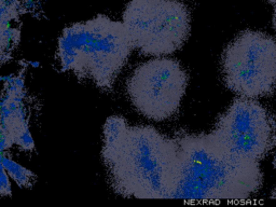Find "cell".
Instances as JSON below:
<instances>
[{
  "label": "cell",
  "instance_id": "1",
  "mask_svg": "<svg viewBox=\"0 0 276 207\" xmlns=\"http://www.w3.org/2000/svg\"><path fill=\"white\" fill-rule=\"evenodd\" d=\"M103 158L118 193L136 199H172L178 173L176 138L152 126H128L111 116L104 127Z\"/></svg>",
  "mask_w": 276,
  "mask_h": 207
},
{
  "label": "cell",
  "instance_id": "2",
  "mask_svg": "<svg viewBox=\"0 0 276 207\" xmlns=\"http://www.w3.org/2000/svg\"><path fill=\"white\" fill-rule=\"evenodd\" d=\"M178 144L177 181L172 199L242 201L262 185L259 163L239 160L208 134H181Z\"/></svg>",
  "mask_w": 276,
  "mask_h": 207
},
{
  "label": "cell",
  "instance_id": "3",
  "mask_svg": "<svg viewBox=\"0 0 276 207\" xmlns=\"http://www.w3.org/2000/svg\"><path fill=\"white\" fill-rule=\"evenodd\" d=\"M133 47L123 23L98 15L64 29L58 39L57 57L64 70L108 90Z\"/></svg>",
  "mask_w": 276,
  "mask_h": 207
},
{
  "label": "cell",
  "instance_id": "4",
  "mask_svg": "<svg viewBox=\"0 0 276 207\" xmlns=\"http://www.w3.org/2000/svg\"><path fill=\"white\" fill-rule=\"evenodd\" d=\"M122 23L133 47L151 56L178 51L191 29L190 12L179 0H131Z\"/></svg>",
  "mask_w": 276,
  "mask_h": 207
},
{
  "label": "cell",
  "instance_id": "5",
  "mask_svg": "<svg viewBox=\"0 0 276 207\" xmlns=\"http://www.w3.org/2000/svg\"><path fill=\"white\" fill-rule=\"evenodd\" d=\"M228 89L247 98L271 96L276 89V40L257 30H245L230 42L221 57Z\"/></svg>",
  "mask_w": 276,
  "mask_h": 207
},
{
  "label": "cell",
  "instance_id": "6",
  "mask_svg": "<svg viewBox=\"0 0 276 207\" xmlns=\"http://www.w3.org/2000/svg\"><path fill=\"white\" fill-rule=\"evenodd\" d=\"M224 151L239 160L259 163L273 147L274 122L254 98H235L209 133Z\"/></svg>",
  "mask_w": 276,
  "mask_h": 207
},
{
  "label": "cell",
  "instance_id": "7",
  "mask_svg": "<svg viewBox=\"0 0 276 207\" xmlns=\"http://www.w3.org/2000/svg\"><path fill=\"white\" fill-rule=\"evenodd\" d=\"M188 85V75L176 59L160 57L141 64L127 80L134 107L146 118L164 121L179 110Z\"/></svg>",
  "mask_w": 276,
  "mask_h": 207
},
{
  "label": "cell",
  "instance_id": "8",
  "mask_svg": "<svg viewBox=\"0 0 276 207\" xmlns=\"http://www.w3.org/2000/svg\"><path fill=\"white\" fill-rule=\"evenodd\" d=\"M2 163H3V166L6 168L8 175H10L15 180V182H17L21 185H26L30 184V181H32V173L29 170H25L21 165L16 164L15 162L10 160L9 158H6V156H2Z\"/></svg>",
  "mask_w": 276,
  "mask_h": 207
},
{
  "label": "cell",
  "instance_id": "9",
  "mask_svg": "<svg viewBox=\"0 0 276 207\" xmlns=\"http://www.w3.org/2000/svg\"><path fill=\"white\" fill-rule=\"evenodd\" d=\"M11 193V185L8 173L2 163V155L0 153V195H9Z\"/></svg>",
  "mask_w": 276,
  "mask_h": 207
},
{
  "label": "cell",
  "instance_id": "10",
  "mask_svg": "<svg viewBox=\"0 0 276 207\" xmlns=\"http://www.w3.org/2000/svg\"><path fill=\"white\" fill-rule=\"evenodd\" d=\"M273 147H276V121L274 122V136H273Z\"/></svg>",
  "mask_w": 276,
  "mask_h": 207
},
{
  "label": "cell",
  "instance_id": "11",
  "mask_svg": "<svg viewBox=\"0 0 276 207\" xmlns=\"http://www.w3.org/2000/svg\"><path fill=\"white\" fill-rule=\"evenodd\" d=\"M273 27H274V29L276 32V6L274 9V14H273Z\"/></svg>",
  "mask_w": 276,
  "mask_h": 207
},
{
  "label": "cell",
  "instance_id": "12",
  "mask_svg": "<svg viewBox=\"0 0 276 207\" xmlns=\"http://www.w3.org/2000/svg\"><path fill=\"white\" fill-rule=\"evenodd\" d=\"M271 197H272V199H274V200H276V188H275L274 190H273L272 194H271Z\"/></svg>",
  "mask_w": 276,
  "mask_h": 207
}]
</instances>
